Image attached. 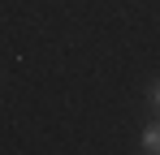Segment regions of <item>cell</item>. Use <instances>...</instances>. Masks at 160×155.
Here are the masks:
<instances>
[{
    "mask_svg": "<svg viewBox=\"0 0 160 155\" xmlns=\"http://www.w3.org/2000/svg\"><path fill=\"white\" fill-rule=\"evenodd\" d=\"M152 103H156V108H160V86H156V91H152Z\"/></svg>",
    "mask_w": 160,
    "mask_h": 155,
    "instance_id": "cell-2",
    "label": "cell"
},
{
    "mask_svg": "<svg viewBox=\"0 0 160 155\" xmlns=\"http://www.w3.org/2000/svg\"><path fill=\"white\" fill-rule=\"evenodd\" d=\"M143 151H147V155H160V125H152L147 134H143Z\"/></svg>",
    "mask_w": 160,
    "mask_h": 155,
    "instance_id": "cell-1",
    "label": "cell"
}]
</instances>
